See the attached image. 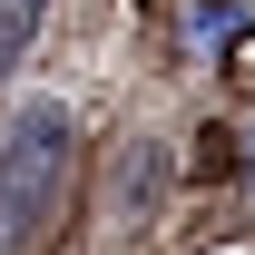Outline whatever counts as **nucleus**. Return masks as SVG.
Segmentation results:
<instances>
[{"label": "nucleus", "instance_id": "1", "mask_svg": "<svg viewBox=\"0 0 255 255\" xmlns=\"http://www.w3.org/2000/svg\"><path fill=\"white\" fill-rule=\"evenodd\" d=\"M69 167H79V118L59 98H30L20 118L0 128V255H20L39 226L59 216Z\"/></svg>", "mask_w": 255, "mask_h": 255}, {"label": "nucleus", "instance_id": "2", "mask_svg": "<svg viewBox=\"0 0 255 255\" xmlns=\"http://www.w3.org/2000/svg\"><path fill=\"white\" fill-rule=\"evenodd\" d=\"M39 20H49V0H0V79L20 69V49L39 39Z\"/></svg>", "mask_w": 255, "mask_h": 255}]
</instances>
